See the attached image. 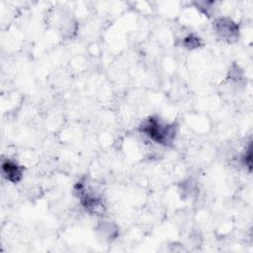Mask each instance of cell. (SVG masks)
Returning <instances> with one entry per match:
<instances>
[{"instance_id":"cell-1","label":"cell","mask_w":253,"mask_h":253,"mask_svg":"<svg viewBox=\"0 0 253 253\" xmlns=\"http://www.w3.org/2000/svg\"><path fill=\"white\" fill-rule=\"evenodd\" d=\"M140 131L159 144L168 145L175 137V126L162 123L157 118L150 117L140 126Z\"/></svg>"},{"instance_id":"cell-2","label":"cell","mask_w":253,"mask_h":253,"mask_svg":"<svg viewBox=\"0 0 253 253\" xmlns=\"http://www.w3.org/2000/svg\"><path fill=\"white\" fill-rule=\"evenodd\" d=\"M2 173L7 180L17 183L23 177V168L11 160H6L2 163Z\"/></svg>"}]
</instances>
